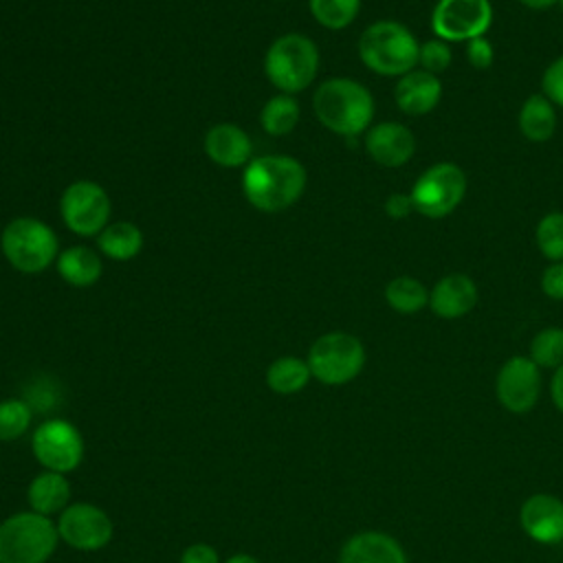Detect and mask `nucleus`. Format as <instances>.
I'll return each mask as SVG.
<instances>
[{
    "label": "nucleus",
    "mask_w": 563,
    "mask_h": 563,
    "mask_svg": "<svg viewBox=\"0 0 563 563\" xmlns=\"http://www.w3.org/2000/svg\"><path fill=\"white\" fill-rule=\"evenodd\" d=\"M559 2H561V7H563V0H559Z\"/></svg>",
    "instance_id": "nucleus-40"
},
{
    "label": "nucleus",
    "mask_w": 563,
    "mask_h": 563,
    "mask_svg": "<svg viewBox=\"0 0 563 563\" xmlns=\"http://www.w3.org/2000/svg\"><path fill=\"white\" fill-rule=\"evenodd\" d=\"M418 53L420 44L413 33L394 20H378L358 37L361 62L378 75H407L418 64Z\"/></svg>",
    "instance_id": "nucleus-3"
},
{
    "label": "nucleus",
    "mask_w": 563,
    "mask_h": 563,
    "mask_svg": "<svg viewBox=\"0 0 563 563\" xmlns=\"http://www.w3.org/2000/svg\"><path fill=\"white\" fill-rule=\"evenodd\" d=\"M451 59H453V53H451L449 42L435 37V40H427L424 44H420L418 64H420L422 70H427L431 75L444 73L449 68Z\"/></svg>",
    "instance_id": "nucleus-31"
},
{
    "label": "nucleus",
    "mask_w": 563,
    "mask_h": 563,
    "mask_svg": "<svg viewBox=\"0 0 563 563\" xmlns=\"http://www.w3.org/2000/svg\"><path fill=\"white\" fill-rule=\"evenodd\" d=\"M550 398L554 402V407L563 413V365L554 369L552 380H550Z\"/></svg>",
    "instance_id": "nucleus-37"
},
{
    "label": "nucleus",
    "mask_w": 563,
    "mask_h": 563,
    "mask_svg": "<svg viewBox=\"0 0 563 563\" xmlns=\"http://www.w3.org/2000/svg\"><path fill=\"white\" fill-rule=\"evenodd\" d=\"M246 200L262 211H282L299 200L306 189V169L292 156L266 154L251 158L242 176Z\"/></svg>",
    "instance_id": "nucleus-1"
},
{
    "label": "nucleus",
    "mask_w": 563,
    "mask_h": 563,
    "mask_svg": "<svg viewBox=\"0 0 563 563\" xmlns=\"http://www.w3.org/2000/svg\"><path fill=\"white\" fill-rule=\"evenodd\" d=\"M541 290L550 297L561 301L563 299V262H552L541 275Z\"/></svg>",
    "instance_id": "nucleus-34"
},
{
    "label": "nucleus",
    "mask_w": 563,
    "mask_h": 563,
    "mask_svg": "<svg viewBox=\"0 0 563 563\" xmlns=\"http://www.w3.org/2000/svg\"><path fill=\"white\" fill-rule=\"evenodd\" d=\"M493 22L490 0H440L431 15L433 33L444 42L482 37Z\"/></svg>",
    "instance_id": "nucleus-10"
},
{
    "label": "nucleus",
    "mask_w": 563,
    "mask_h": 563,
    "mask_svg": "<svg viewBox=\"0 0 563 563\" xmlns=\"http://www.w3.org/2000/svg\"><path fill=\"white\" fill-rule=\"evenodd\" d=\"M541 367L530 356H510L497 372L495 394L510 413H528L541 396Z\"/></svg>",
    "instance_id": "nucleus-12"
},
{
    "label": "nucleus",
    "mask_w": 563,
    "mask_h": 563,
    "mask_svg": "<svg viewBox=\"0 0 563 563\" xmlns=\"http://www.w3.org/2000/svg\"><path fill=\"white\" fill-rule=\"evenodd\" d=\"M543 86V95L554 103L563 108V55L556 57L543 73L541 79Z\"/></svg>",
    "instance_id": "nucleus-32"
},
{
    "label": "nucleus",
    "mask_w": 563,
    "mask_h": 563,
    "mask_svg": "<svg viewBox=\"0 0 563 563\" xmlns=\"http://www.w3.org/2000/svg\"><path fill=\"white\" fill-rule=\"evenodd\" d=\"M26 499L33 512L40 515H55L62 512L68 506L70 499V484L64 477V473L44 471L33 477L26 490Z\"/></svg>",
    "instance_id": "nucleus-20"
},
{
    "label": "nucleus",
    "mask_w": 563,
    "mask_h": 563,
    "mask_svg": "<svg viewBox=\"0 0 563 563\" xmlns=\"http://www.w3.org/2000/svg\"><path fill=\"white\" fill-rule=\"evenodd\" d=\"M466 194V176L455 163L442 161L427 167L413 183L409 196L413 209L424 218L449 216Z\"/></svg>",
    "instance_id": "nucleus-8"
},
{
    "label": "nucleus",
    "mask_w": 563,
    "mask_h": 563,
    "mask_svg": "<svg viewBox=\"0 0 563 563\" xmlns=\"http://www.w3.org/2000/svg\"><path fill=\"white\" fill-rule=\"evenodd\" d=\"M62 220L77 235H99L110 220V198L92 180L70 183L59 200Z\"/></svg>",
    "instance_id": "nucleus-9"
},
{
    "label": "nucleus",
    "mask_w": 563,
    "mask_h": 563,
    "mask_svg": "<svg viewBox=\"0 0 563 563\" xmlns=\"http://www.w3.org/2000/svg\"><path fill=\"white\" fill-rule=\"evenodd\" d=\"M365 150L374 163L383 167H400L416 152V139L411 130L396 121H385L365 134Z\"/></svg>",
    "instance_id": "nucleus-15"
},
{
    "label": "nucleus",
    "mask_w": 563,
    "mask_h": 563,
    "mask_svg": "<svg viewBox=\"0 0 563 563\" xmlns=\"http://www.w3.org/2000/svg\"><path fill=\"white\" fill-rule=\"evenodd\" d=\"M205 152L222 167H240L251 163V139L233 123H218L205 136Z\"/></svg>",
    "instance_id": "nucleus-19"
},
{
    "label": "nucleus",
    "mask_w": 563,
    "mask_h": 563,
    "mask_svg": "<svg viewBox=\"0 0 563 563\" xmlns=\"http://www.w3.org/2000/svg\"><path fill=\"white\" fill-rule=\"evenodd\" d=\"M260 121L271 136H284L292 132V128L299 121V103L286 92L275 95L264 103L260 112Z\"/></svg>",
    "instance_id": "nucleus-26"
},
{
    "label": "nucleus",
    "mask_w": 563,
    "mask_h": 563,
    "mask_svg": "<svg viewBox=\"0 0 563 563\" xmlns=\"http://www.w3.org/2000/svg\"><path fill=\"white\" fill-rule=\"evenodd\" d=\"M519 130L528 141H548L556 130L554 103L545 95H532L519 110Z\"/></svg>",
    "instance_id": "nucleus-22"
},
{
    "label": "nucleus",
    "mask_w": 563,
    "mask_h": 563,
    "mask_svg": "<svg viewBox=\"0 0 563 563\" xmlns=\"http://www.w3.org/2000/svg\"><path fill=\"white\" fill-rule=\"evenodd\" d=\"M440 97H442V84L438 75H431L422 68L409 70L407 75H402L394 88L396 106L411 117L431 112L440 103Z\"/></svg>",
    "instance_id": "nucleus-18"
},
{
    "label": "nucleus",
    "mask_w": 563,
    "mask_h": 563,
    "mask_svg": "<svg viewBox=\"0 0 563 563\" xmlns=\"http://www.w3.org/2000/svg\"><path fill=\"white\" fill-rule=\"evenodd\" d=\"M224 563H260V561L253 559V556H249V554H233V556L227 559Z\"/></svg>",
    "instance_id": "nucleus-39"
},
{
    "label": "nucleus",
    "mask_w": 563,
    "mask_h": 563,
    "mask_svg": "<svg viewBox=\"0 0 563 563\" xmlns=\"http://www.w3.org/2000/svg\"><path fill=\"white\" fill-rule=\"evenodd\" d=\"M523 7H528V9H534V11H541V9H548V7H552L554 2H559V0H519Z\"/></svg>",
    "instance_id": "nucleus-38"
},
{
    "label": "nucleus",
    "mask_w": 563,
    "mask_h": 563,
    "mask_svg": "<svg viewBox=\"0 0 563 563\" xmlns=\"http://www.w3.org/2000/svg\"><path fill=\"white\" fill-rule=\"evenodd\" d=\"M312 108L317 119L341 136L365 132L374 117L372 92L350 77L325 79L314 90Z\"/></svg>",
    "instance_id": "nucleus-2"
},
{
    "label": "nucleus",
    "mask_w": 563,
    "mask_h": 563,
    "mask_svg": "<svg viewBox=\"0 0 563 563\" xmlns=\"http://www.w3.org/2000/svg\"><path fill=\"white\" fill-rule=\"evenodd\" d=\"M99 251L117 262H128L139 255L143 249V233L136 224L119 220L112 224H106L103 231L97 235Z\"/></svg>",
    "instance_id": "nucleus-21"
},
{
    "label": "nucleus",
    "mask_w": 563,
    "mask_h": 563,
    "mask_svg": "<svg viewBox=\"0 0 563 563\" xmlns=\"http://www.w3.org/2000/svg\"><path fill=\"white\" fill-rule=\"evenodd\" d=\"M385 299L391 310L400 314H416L429 303V290L420 279L400 275L385 286Z\"/></svg>",
    "instance_id": "nucleus-25"
},
{
    "label": "nucleus",
    "mask_w": 563,
    "mask_h": 563,
    "mask_svg": "<svg viewBox=\"0 0 563 563\" xmlns=\"http://www.w3.org/2000/svg\"><path fill=\"white\" fill-rule=\"evenodd\" d=\"M264 70L273 86L292 95L308 88L319 70V51L314 42L301 33L277 37L264 57Z\"/></svg>",
    "instance_id": "nucleus-5"
},
{
    "label": "nucleus",
    "mask_w": 563,
    "mask_h": 563,
    "mask_svg": "<svg viewBox=\"0 0 563 563\" xmlns=\"http://www.w3.org/2000/svg\"><path fill=\"white\" fill-rule=\"evenodd\" d=\"M0 246L7 262L20 273H40L59 255L53 229L37 218L11 220L2 231Z\"/></svg>",
    "instance_id": "nucleus-6"
},
{
    "label": "nucleus",
    "mask_w": 563,
    "mask_h": 563,
    "mask_svg": "<svg viewBox=\"0 0 563 563\" xmlns=\"http://www.w3.org/2000/svg\"><path fill=\"white\" fill-rule=\"evenodd\" d=\"M339 563H407V554L400 541L391 534L380 530H363L343 543Z\"/></svg>",
    "instance_id": "nucleus-16"
},
{
    "label": "nucleus",
    "mask_w": 563,
    "mask_h": 563,
    "mask_svg": "<svg viewBox=\"0 0 563 563\" xmlns=\"http://www.w3.org/2000/svg\"><path fill=\"white\" fill-rule=\"evenodd\" d=\"M59 532L46 515L15 512L0 523V563H44Z\"/></svg>",
    "instance_id": "nucleus-4"
},
{
    "label": "nucleus",
    "mask_w": 563,
    "mask_h": 563,
    "mask_svg": "<svg viewBox=\"0 0 563 563\" xmlns=\"http://www.w3.org/2000/svg\"><path fill=\"white\" fill-rule=\"evenodd\" d=\"M57 271L70 286H92L101 275V260L88 246H70L57 255Z\"/></svg>",
    "instance_id": "nucleus-23"
},
{
    "label": "nucleus",
    "mask_w": 563,
    "mask_h": 563,
    "mask_svg": "<svg viewBox=\"0 0 563 563\" xmlns=\"http://www.w3.org/2000/svg\"><path fill=\"white\" fill-rule=\"evenodd\" d=\"M314 20L332 31L345 29L354 22L361 0H308Z\"/></svg>",
    "instance_id": "nucleus-28"
},
{
    "label": "nucleus",
    "mask_w": 563,
    "mask_h": 563,
    "mask_svg": "<svg viewBox=\"0 0 563 563\" xmlns=\"http://www.w3.org/2000/svg\"><path fill=\"white\" fill-rule=\"evenodd\" d=\"M521 530L537 543L556 545L563 541V499L552 493H534L519 508Z\"/></svg>",
    "instance_id": "nucleus-14"
},
{
    "label": "nucleus",
    "mask_w": 563,
    "mask_h": 563,
    "mask_svg": "<svg viewBox=\"0 0 563 563\" xmlns=\"http://www.w3.org/2000/svg\"><path fill=\"white\" fill-rule=\"evenodd\" d=\"M537 246L550 262H563V211L545 213L534 231Z\"/></svg>",
    "instance_id": "nucleus-29"
},
{
    "label": "nucleus",
    "mask_w": 563,
    "mask_h": 563,
    "mask_svg": "<svg viewBox=\"0 0 563 563\" xmlns=\"http://www.w3.org/2000/svg\"><path fill=\"white\" fill-rule=\"evenodd\" d=\"M33 455L46 468L55 473H68L79 466L84 457L81 433L68 420H46L33 431Z\"/></svg>",
    "instance_id": "nucleus-11"
},
{
    "label": "nucleus",
    "mask_w": 563,
    "mask_h": 563,
    "mask_svg": "<svg viewBox=\"0 0 563 563\" xmlns=\"http://www.w3.org/2000/svg\"><path fill=\"white\" fill-rule=\"evenodd\" d=\"M180 563H220V556L209 543H191L185 548Z\"/></svg>",
    "instance_id": "nucleus-35"
},
{
    "label": "nucleus",
    "mask_w": 563,
    "mask_h": 563,
    "mask_svg": "<svg viewBox=\"0 0 563 563\" xmlns=\"http://www.w3.org/2000/svg\"><path fill=\"white\" fill-rule=\"evenodd\" d=\"M57 532L66 545L75 550L92 552L110 543L114 534V526H112V519L99 506L81 501V504L66 506L59 512Z\"/></svg>",
    "instance_id": "nucleus-13"
},
{
    "label": "nucleus",
    "mask_w": 563,
    "mask_h": 563,
    "mask_svg": "<svg viewBox=\"0 0 563 563\" xmlns=\"http://www.w3.org/2000/svg\"><path fill=\"white\" fill-rule=\"evenodd\" d=\"M541 369H556L563 365V328H543L530 341L528 354Z\"/></svg>",
    "instance_id": "nucleus-27"
},
{
    "label": "nucleus",
    "mask_w": 563,
    "mask_h": 563,
    "mask_svg": "<svg viewBox=\"0 0 563 563\" xmlns=\"http://www.w3.org/2000/svg\"><path fill=\"white\" fill-rule=\"evenodd\" d=\"M365 365V347L350 332L321 334L308 352L310 374L323 385H345L354 380Z\"/></svg>",
    "instance_id": "nucleus-7"
},
{
    "label": "nucleus",
    "mask_w": 563,
    "mask_h": 563,
    "mask_svg": "<svg viewBox=\"0 0 563 563\" xmlns=\"http://www.w3.org/2000/svg\"><path fill=\"white\" fill-rule=\"evenodd\" d=\"M477 303V286L464 273H449L429 290V308L440 319H460Z\"/></svg>",
    "instance_id": "nucleus-17"
},
{
    "label": "nucleus",
    "mask_w": 563,
    "mask_h": 563,
    "mask_svg": "<svg viewBox=\"0 0 563 563\" xmlns=\"http://www.w3.org/2000/svg\"><path fill=\"white\" fill-rule=\"evenodd\" d=\"M385 211H387L389 218L400 220V218L409 216V213L416 211V209H413V202H411V196H409V194H391V196H387V200H385Z\"/></svg>",
    "instance_id": "nucleus-36"
},
{
    "label": "nucleus",
    "mask_w": 563,
    "mask_h": 563,
    "mask_svg": "<svg viewBox=\"0 0 563 563\" xmlns=\"http://www.w3.org/2000/svg\"><path fill=\"white\" fill-rule=\"evenodd\" d=\"M493 57H495L493 46H490V42L484 35L482 37H473V40L466 42V59H468V64L473 68H479V70L488 68L493 64Z\"/></svg>",
    "instance_id": "nucleus-33"
},
{
    "label": "nucleus",
    "mask_w": 563,
    "mask_h": 563,
    "mask_svg": "<svg viewBox=\"0 0 563 563\" xmlns=\"http://www.w3.org/2000/svg\"><path fill=\"white\" fill-rule=\"evenodd\" d=\"M31 422V407L24 400H0V442L20 438Z\"/></svg>",
    "instance_id": "nucleus-30"
},
{
    "label": "nucleus",
    "mask_w": 563,
    "mask_h": 563,
    "mask_svg": "<svg viewBox=\"0 0 563 563\" xmlns=\"http://www.w3.org/2000/svg\"><path fill=\"white\" fill-rule=\"evenodd\" d=\"M310 376L312 374L308 361L297 356H282L268 365L266 385L277 394H297L308 385Z\"/></svg>",
    "instance_id": "nucleus-24"
}]
</instances>
